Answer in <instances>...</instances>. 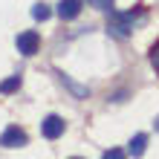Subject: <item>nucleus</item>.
Masks as SVG:
<instances>
[{
    "instance_id": "nucleus-8",
    "label": "nucleus",
    "mask_w": 159,
    "mask_h": 159,
    "mask_svg": "<svg viewBox=\"0 0 159 159\" xmlns=\"http://www.w3.org/2000/svg\"><path fill=\"white\" fill-rule=\"evenodd\" d=\"M20 84H23L20 75H9L6 81H0V93H3V96H9V93H17V90H20Z\"/></svg>"
},
{
    "instance_id": "nucleus-14",
    "label": "nucleus",
    "mask_w": 159,
    "mask_h": 159,
    "mask_svg": "<svg viewBox=\"0 0 159 159\" xmlns=\"http://www.w3.org/2000/svg\"><path fill=\"white\" fill-rule=\"evenodd\" d=\"M72 159H81V156H72Z\"/></svg>"
},
{
    "instance_id": "nucleus-9",
    "label": "nucleus",
    "mask_w": 159,
    "mask_h": 159,
    "mask_svg": "<svg viewBox=\"0 0 159 159\" xmlns=\"http://www.w3.org/2000/svg\"><path fill=\"white\" fill-rule=\"evenodd\" d=\"M49 15H52V9L46 3H35L32 6V17H35V20H49Z\"/></svg>"
},
{
    "instance_id": "nucleus-10",
    "label": "nucleus",
    "mask_w": 159,
    "mask_h": 159,
    "mask_svg": "<svg viewBox=\"0 0 159 159\" xmlns=\"http://www.w3.org/2000/svg\"><path fill=\"white\" fill-rule=\"evenodd\" d=\"M84 3H90L93 9H98V12H113V3H116V0H84Z\"/></svg>"
},
{
    "instance_id": "nucleus-7",
    "label": "nucleus",
    "mask_w": 159,
    "mask_h": 159,
    "mask_svg": "<svg viewBox=\"0 0 159 159\" xmlns=\"http://www.w3.org/2000/svg\"><path fill=\"white\" fill-rule=\"evenodd\" d=\"M145 148H148V136H145V133H136L133 139H130L127 151H130V156H136V159H139V156L145 153Z\"/></svg>"
},
{
    "instance_id": "nucleus-12",
    "label": "nucleus",
    "mask_w": 159,
    "mask_h": 159,
    "mask_svg": "<svg viewBox=\"0 0 159 159\" xmlns=\"http://www.w3.org/2000/svg\"><path fill=\"white\" fill-rule=\"evenodd\" d=\"M101 159H125V151H119V148H110V151H104V156Z\"/></svg>"
},
{
    "instance_id": "nucleus-1",
    "label": "nucleus",
    "mask_w": 159,
    "mask_h": 159,
    "mask_svg": "<svg viewBox=\"0 0 159 159\" xmlns=\"http://www.w3.org/2000/svg\"><path fill=\"white\" fill-rule=\"evenodd\" d=\"M145 20V9H130V12H110V20H107V32L113 35V38H119V41H125V38H130V32L136 29L139 23Z\"/></svg>"
},
{
    "instance_id": "nucleus-3",
    "label": "nucleus",
    "mask_w": 159,
    "mask_h": 159,
    "mask_svg": "<svg viewBox=\"0 0 159 159\" xmlns=\"http://www.w3.org/2000/svg\"><path fill=\"white\" fill-rule=\"evenodd\" d=\"M64 130H67V121H64L61 116H46L43 121H41V133H43V139H58V136H64Z\"/></svg>"
},
{
    "instance_id": "nucleus-11",
    "label": "nucleus",
    "mask_w": 159,
    "mask_h": 159,
    "mask_svg": "<svg viewBox=\"0 0 159 159\" xmlns=\"http://www.w3.org/2000/svg\"><path fill=\"white\" fill-rule=\"evenodd\" d=\"M148 58H151V67L159 72V43H153V46H151V55H148Z\"/></svg>"
},
{
    "instance_id": "nucleus-13",
    "label": "nucleus",
    "mask_w": 159,
    "mask_h": 159,
    "mask_svg": "<svg viewBox=\"0 0 159 159\" xmlns=\"http://www.w3.org/2000/svg\"><path fill=\"white\" fill-rule=\"evenodd\" d=\"M153 127H156V133H159V116H156V119H153Z\"/></svg>"
},
{
    "instance_id": "nucleus-4",
    "label": "nucleus",
    "mask_w": 159,
    "mask_h": 159,
    "mask_svg": "<svg viewBox=\"0 0 159 159\" xmlns=\"http://www.w3.org/2000/svg\"><path fill=\"white\" fill-rule=\"evenodd\" d=\"M0 145L3 148H23L26 145V133L17 125H12V127H6L3 133H0Z\"/></svg>"
},
{
    "instance_id": "nucleus-2",
    "label": "nucleus",
    "mask_w": 159,
    "mask_h": 159,
    "mask_svg": "<svg viewBox=\"0 0 159 159\" xmlns=\"http://www.w3.org/2000/svg\"><path fill=\"white\" fill-rule=\"evenodd\" d=\"M15 46H17V52H20V55L29 58V55H35V52L41 49V35L35 32V29H26V32H20L15 38Z\"/></svg>"
},
{
    "instance_id": "nucleus-5",
    "label": "nucleus",
    "mask_w": 159,
    "mask_h": 159,
    "mask_svg": "<svg viewBox=\"0 0 159 159\" xmlns=\"http://www.w3.org/2000/svg\"><path fill=\"white\" fill-rule=\"evenodd\" d=\"M84 3V0H61V3H58V17H61V20H75V17L81 15V6Z\"/></svg>"
},
{
    "instance_id": "nucleus-6",
    "label": "nucleus",
    "mask_w": 159,
    "mask_h": 159,
    "mask_svg": "<svg viewBox=\"0 0 159 159\" xmlns=\"http://www.w3.org/2000/svg\"><path fill=\"white\" fill-rule=\"evenodd\" d=\"M58 78H61V84H64V87H67V90H70V93H72L75 98H87V96H90V87H81V84H75V81H72L70 75L58 72Z\"/></svg>"
}]
</instances>
